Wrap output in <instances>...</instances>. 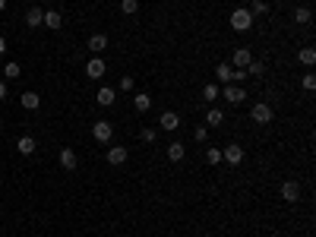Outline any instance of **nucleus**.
Wrapping results in <instances>:
<instances>
[{
  "instance_id": "f257e3e1",
  "label": "nucleus",
  "mask_w": 316,
  "mask_h": 237,
  "mask_svg": "<svg viewBox=\"0 0 316 237\" xmlns=\"http://www.w3.org/2000/svg\"><path fill=\"white\" fill-rule=\"evenodd\" d=\"M253 25V13L247 10V6H237V10L231 13V29L234 32H247Z\"/></svg>"
},
{
  "instance_id": "f03ea898",
  "label": "nucleus",
  "mask_w": 316,
  "mask_h": 237,
  "mask_svg": "<svg viewBox=\"0 0 316 237\" xmlns=\"http://www.w3.org/2000/svg\"><path fill=\"white\" fill-rule=\"evenodd\" d=\"M250 120L259 123V126L272 123V105H266V101H256V105L250 108Z\"/></svg>"
},
{
  "instance_id": "7ed1b4c3",
  "label": "nucleus",
  "mask_w": 316,
  "mask_h": 237,
  "mask_svg": "<svg viewBox=\"0 0 316 237\" xmlns=\"http://www.w3.org/2000/svg\"><path fill=\"white\" fill-rule=\"evenodd\" d=\"M250 60H253L250 48H234V54H231V66H234V70H247Z\"/></svg>"
},
{
  "instance_id": "20e7f679",
  "label": "nucleus",
  "mask_w": 316,
  "mask_h": 237,
  "mask_svg": "<svg viewBox=\"0 0 316 237\" xmlns=\"http://www.w3.org/2000/svg\"><path fill=\"white\" fill-rule=\"evenodd\" d=\"M221 95H225V101H228V105H241V101L247 98V89H244V86H234V82H228Z\"/></svg>"
},
{
  "instance_id": "39448f33",
  "label": "nucleus",
  "mask_w": 316,
  "mask_h": 237,
  "mask_svg": "<svg viewBox=\"0 0 316 237\" xmlns=\"http://www.w3.org/2000/svg\"><path fill=\"white\" fill-rule=\"evenodd\" d=\"M92 136H95L98 142H111V136H114V126H111L108 120H95V123H92Z\"/></svg>"
},
{
  "instance_id": "423d86ee",
  "label": "nucleus",
  "mask_w": 316,
  "mask_h": 237,
  "mask_svg": "<svg viewBox=\"0 0 316 237\" xmlns=\"http://www.w3.org/2000/svg\"><path fill=\"white\" fill-rule=\"evenodd\" d=\"M108 73V66H105V60H101V57L95 54L92 57L89 63H85V76H89V79H101V76Z\"/></svg>"
},
{
  "instance_id": "0eeeda50",
  "label": "nucleus",
  "mask_w": 316,
  "mask_h": 237,
  "mask_svg": "<svg viewBox=\"0 0 316 237\" xmlns=\"http://www.w3.org/2000/svg\"><path fill=\"white\" fill-rule=\"evenodd\" d=\"M281 199H285V202H297V199H301V183H297V180H285V183H281Z\"/></svg>"
},
{
  "instance_id": "6e6552de",
  "label": "nucleus",
  "mask_w": 316,
  "mask_h": 237,
  "mask_svg": "<svg viewBox=\"0 0 316 237\" xmlns=\"http://www.w3.org/2000/svg\"><path fill=\"white\" fill-rule=\"evenodd\" d=\"M221 158H225L228 165H241V162H244V146H237V142H231V146H225V152H221Z\"/></svg>"
},
{
  "instance_id": "1a4fd4ad",
  "label": "nucleus",
  "mask_w": 316,
  "mask_h": 237,
  "mask_svg": "<svg viewBox=\"0 0 316 237\" xmlns=\"http://www.w3.org/2000/svg\"><path fill=\"white\" fill-rule=\"evenodd\" d=\"M126 158H130V152H126L124 146H111L108 149V165H114V168H121Z\"/></svg>"
},
{
  "instance_id": "9d476101",
  "label": "nucleus",
  "mask_w": 316,
  "mask_h": 237,
  "mask_svg": "<svg viewBox=\"0 0 316 237\" xmlns=\"http://www.w3.org/2000/svg\"><path fill=\"white\" fill-rule=\"evenodd\" d=\"M158 126H161V130H168V133H171V130H177V126H181V117H177L174 111H165V114L158 117Z\"/></svg>"
},
{
  "instance_id": "9b49d317",
  "label": "nucleus",
  "mask_w": 316,
  "mask_h": 237,
  "mask_svg": "<svg viewBox=\"0 0 316 237\" xmlns=\"http://www.w3.org/2000/svg\"><path fill=\"white\" fill-rule=\"evenodd\" d=\"M114 98H117V92L111 89V86H101V89H98V95H95V101H98L101 108H111V105H114Z\"/></svg>"
},
{
  "instance_id": "f8f14e48",
  "label": "nucleus",
  "mask_w": 316,
  "mask_h": 237,
  "mask_svg": "<svg viewBox=\"0 0 316 237\" xmlns=\"http://www.w3.org/2000/svg\"><path fill=\"white\" fill-rule=\"evenodd\" d=\"M41 22H45V10H41V6H32V10L25 13V25H29V29H38Z\"/></svg>"
},
{
  "instance_id": "ddd939ff",
  "label": "nucleus",
  "mask_w": 316,
  "mask_h": 237,
  "mask_svg": "<svg viewBox=\"0 0 316 237\" xmlns=\"http://www.w3.org/2000/svg\"><path fill=\"white\" fill-rule=\"evenodd\" d=\"M16 149H19V155H32V152L38 149V142L32 136H19V142H16Z\"/></svg>"
},
{
  "instance_id": "4468645a",
  "label": "nucleus",
  "mask_w": 316,
  "mask_h": 237,
  "mask_svg": "<svg viewBox=\"0 0 316 237\" xmlns=\"http://www.w3.org/2000/svg\"><path fill=\"white\" fill-rule=\"evenodd\" d=\"M41 25H48V29H61L63 25V16L57 13V10H45V22Z\"/></svg>"
},
{
  "instance_id": "2eb2a0df",
  "label": "nucleus",
  "mask_w": 316,
  "mask_h": 237,
  "mask_svg": "<svg viewBox=\"0 0 316 237\" xmlns=\"http://www.w3.org/2000/svg\"><path fill=\"white\" fill-rule=\"evenodd\" d=\"M105 48H108V35H101V32H98V35L89 38V51H92V54H101Z\"/></svg>"
},
{
  "instance_id": "dca6fc26",
  "label": "nucleus",
  "mask_w": 316,
  "mask_h": 237,
  "mask_svg": "<svg viewBox=\"0 0 316 237\" xmlns=\"http://www.w3.org/2000/svg\"><path fill=\"white\" fill-rule=\"evenodd\" d=\"M184 155H187V149H184V142H171V146H168V158H171V162H184Z\"/></svg>"
},
{
  "instance_id": "f3484780",
  "label": "nucleus",
  "mask_w": 316,
  "mask_h": 237,
  "mask_svg": "<svg viewBox=\"0 0 316 237\" xmlns=\"http://www.w3.org/2000/svg\"><path fill=\"white\" fill-rule=\"evenodd\" d=\"M61 165L66 171H76V152L73 149H61Z\"/></svg>"
},
{
  "instance_id": "a211bd4d",
  "label": "nucleus",
  "mask_w": 316,
  "mask_h": 237,
  "mask_svg": "<svg viewBox=\"0 0 316 237\" xmlns=\"http://www.w3.org/2000/svg\"><path fill=\"white\" fill-rule=\"evenodd\" d=\"M19 101H22V108H25V111H35V108L41 105V98L35 95V92H25V95H22Z\"/></svg>"
},
{
  "instance_id": "6ab92c4d",
  "label": "nucleus",
  "mask_w": 316,
  "mask_h": 237,
  "mask_svg": "<svg viewBox=\"0 0 316 237\" xmlns=\"http://www.w3.org/2000/svg\"><path fill=\"white\" fill-rule=\"evenodd\" d=\"M215 76H218L221 86H228V82H231V63H218L215 66Z\"/></svg>"
},
{
  "instance_id": "aec40b11",
  "label": "nucleus",
  "mask_w": 316,
  "mask_h": 237,
  "mask_svg": "<svg viewBox=\"0 0 316 237\" xmlns=\"http://www.w3.org/2000/svg\"><path fill=\"white\" fill-rule=\"evenodd\" d=\"M225 120H228V117L221 114L218 108H212V111L206 114V126H221V123H225Z\"/></svg>"
},
{
  "instance_id": "412c9836",
  "label": "nucleus",
  "mask_w": 316,
  "mask_h": 237,
  "mask_svg": "<svg viewBox=\"0 0 316 237\" xmlns=\"http://www.w3.org/2000/svg\"><path fill=\"white\" fill-rule=\"evenodd\" d=\"M133 108H136V111H142V114H146L149 108H152V95H146V92H142V95H136V98H133Z\"/></svg>"
},
{
  "instance_id": "4be33fe9",
  "label": "nucleus",
  "mask_w": 316,
  "mask_h": 237,
  "mask_svg": "<svg viewBox=\"0 0 316 237\" xmlns=\"http://www.w3.org/2000/svg\"><path fill=\"white\" fill-rule=\"evenodd\" d=\"M297 60H301L304 66H313V63H316V51H313V48H304L301 54H297Z\"/></svg>"
},
{
  "instance_id": "5701e85b",
  "label": "nucleus",
  "mask_w": 316,
  "mask_h": 237,
  "mask_svg": "<svg viewBox=\"0 0 316 237\" xmlns=\"http://www.w3.org/2000/svg\"><path fill=\"white\" fill-rule=\"evenodd\" d=\"M218 95H221V89L215 86V82H209V86H206V89H202V98H206V101H215Z\"/></svg>"
},
{
  "instance_id": "b1692460",
  "label": "nucleus",
  "mask_w": 316,
  "mask_h": 237,
  "mask_svg": "<svg viewBox=\"0 0 316 237\" xmlns=\"http://www.w3.org/2000/svg\"><path fill=\"white\" fill-rule=\"evenodd\" d=\"M294 19H297V22H310V19H313L310 6H297V10H294Z\"/></svg>"
},
{
  "instance_id": "393cba45",
  "label": "nucleus",
  "mask_w": 316,
  "mask_h": 237,
  "mask_svg": "<svg viewBox=\"0 0 316 237\" xmlns=\"http://www.w3.org/2000/svg\"><path fill=\"white\" fill-rule=\"evenodd\" d=\"M136 10H139V0H121V13H126V16H133Z\"/></svg>"
},
{
  "instance_id": "a878e982",
  "label": "nucleus",
  "mask_w": 316,
  "mask_h": 237,
  "mask_svg": "<svg viewBox=\"0 0 316 237\" xmlns=\"http://www.w3.org/2000/svg\"><path fill=\"white\" fill-rule=\"evenodd\" d=\"M19 73H22V70H19V63H16V60H10V63L3 66V76H6V79H16Z\"/></svg>"
},
{
  "instance_id": "bb28decb",
  "label": "nucleus",
  "mask_w": 316,
  "mask_h": 237,
  "mask_svg": "<svg viewBox=\"0 0 316 237\" xmlns=\"http://www.w3.org/2000/svg\"><path fill=\"white\" fill-rule=\"evenodd\" d=\"M206 165H221V149L212 146V149L206 152Z\"/></svg>"
},
{
  "instance_id": "cd10ccee",
  "label": "nucleus",
  "mask_w": 316,
  "mask_h": 237,
  "mask_svg": "<svg viewBox=\"0 0 316 237\" xmlns=\"http://www.w3.org/2000/svg\"><path fill=\"white\" fill-rule=\"evenodd\" d=\"M139 136H142V142H155L158 139V130H155V126H142Z\"/></svg>"
},
{
  "instance_id": "c85d7f7f",
  "label": "nucleus",
  "mask_w": 316,
  "mask_h": 237,
  "mask_svg": "<svg viewBox=\"0 0 316 237\" xmlns=\"http://www.w3.org/2000/svg\"><path fill=\"white\" fill-rule=\"evenodd\" d=\"M231 82H234V86H244V82H247V70H234V66H231Z\"/></svg>"
},
{
  "instance_id": "c756f323",
  "label": "nucleus",
  "mask_w": 316,
  "mask_h": 237,
  "mask_svg": "<svg viewBox=\"0 0 316 237\" xmlns=\"http://www.w3.org/2000/svg\"><path fill=\"white\" fill-rule=\"evenodd\" d=\"M253 16H262V13H269V3L266 0H253V10H250Z\"/></svg>"
},
{
  "instance_id": "7c9ffc66",
  "label": "nucleus",
  "mask_w": 316,
  "mask_h": 237,
  "mask_svg": "<svg viewBox=\"0 0 316 237\" xmlns=\"http://www.w3.org/2000/svg\"><path fill=\"white\" fill-rule=\"evenodd\" d=\"M247 73H253V76H262V73H266V63H259V60H250V66H247Z\"/></svg>"
},
{
  "instance_id": "2f4dec72",
  "label": "nucleus",
  "mask_w": 316,
  "mask_h": 237,
  "mask_svg": "<svg viewBox=\"0 0 316 237\" xmlns=\"http://www.w3.org/2000/svg\"><path fill=\"white\" fill-rule=\"evenodd\" d=\"M193 136H196V142H206V139H209V126H196Z\"/></svg>"
},
{
  "instance_id": "473e14b6",
  "label": "nucleus",
  "mask_w": 316,
  "mask_h": 237,
  "mask_svg": "<svg viewBox=\"0 0 316 237\" xmlns=\"http://www.w3.org/2000/svg\"><path fill=\"white\" fill-rule=\"evenodd\" d=\"M304 89H307V92H313V89H316V76H313V73H307V76H304Z\"/></svg>"
},
{
  "instance_id": "72a5a7b5",
  "label": "nucleus",
  "mask_w": 316,
  "mask_h": 237,
  "mask_svg": "<svg viewBox=\"0 0 316 237\" xmlns=\"http://www.w3.org/2000/svg\"><path fill=\"white\" fill-rule=\"evenodd\" d=\"M121 89H124V92L133 89V76H124V79H121Z\"/></svg>"
},
{
  "instance_id": "f704fd0d",
  "label": "nucleus",
  "mask_w": 316,
  "mask_h": 237,
  "mask_svg": "<svg viewBox=\"0 0 316 237\" xmlns=\"http://www.w3.org/2000/svg\"><path fill=\"white\" fill-rule=\"evenodd\" d=\"M3 98H6V82L0 79V101H3Z\"/></svg>"
},
{
  "instance_id": "c9c22d12",
  "label": "nucleus",
  "mask_w": 316,
  "mask_h": 237,
  "mask_svg": "<svg viewBox=\"0 0 316 237\" xmlns=\"http://www.w3.org/2000/svg\"><path fill=\"white\" fill-rule=\"evenodd\" d=\"M3 51H6V38L0 35V54H3Z\"/></svg>"
},
{
  "instance_id": "e433bc0d",
  "label": "nucleus",
  "mask_w": 316,
  "mask_h": 237,
  "mask_svg": "<svg viewBox=\"0 0 316 237\" xmlns=\"http://www.w3.org/2000/svg\"><path fill=\"white\" fill-rule=\"evenodd\" d=\"M6 10V0H0V13H3Z\"/></svg>"
},
{
  "instance_id": "4c0bfd02",
  "label": "nucleus",
  "mask_w": 316,
  "mask_h": 237,
  "mask_svg": "<svg viewBox=\"0 0 316 237\" xmlns=\"http://www.w3.org/2000/svg\"><path fill=\"white\" fill-rule=\"evenodd\" d=\"M0 190H3V180H0Z\"/></svg>"
},
{
  "instance_id": "58836bf2",
  "label": "nucleus",
  "mask_w": 316,
  "mask_h": 237,
  "mask_svg": "<svg viewBox=\"0 0 316 237\" xmlns=\"http://www.w3.org/2000/svg\"><path fill=\"white\" fill-rule=\"evenodd\" d=\"M0 126H3V117H0Z\"/></svg>"
}]
</instances>
